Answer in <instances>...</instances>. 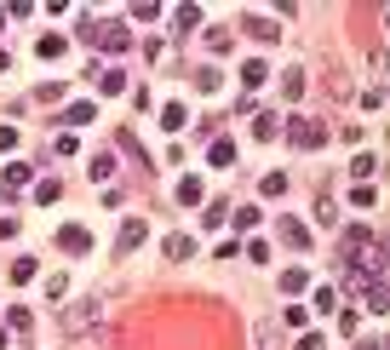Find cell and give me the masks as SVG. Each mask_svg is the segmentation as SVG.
Returning a JSON list of instances; mask_svg holds the SVG:
<instances>
[{"mask_svg": "<svg viewBox=\"0 0 390 350\" xmlns=\"http://www.w3.org/2000/svg\"><path fill=\"white\" fill-rule=\"evenodd\" d=\"M58 322H63V333L69 339H86V333H92L98 322H104V298H63V310H58Z\"/></svg>", "mask_w": 390, "mask_h": 350, "instance_id": "1", "label": "cell"}, {"mask_svg": "<svg viewBox=\"0 0 390 350\" xmlns=\"http://www.w3.org/2000/svg\"><path fill=\"white\" fill-rule=\"evenodd\" d=\"M80 40H92V47H104V52H126L133 47V35H126L121 23H98V18H80Z\"/></svg>", "mask_w": 390, "mask_h": 350, "instance_id": "2", "label": "cell"}, {"mask_svg": "<svg viewBox=\"0 0 390 350\" xmlns=\"http://www.w3.org/2000/svg\"><path fill=\"white\" fill-rule=\"evenodd\" d=\"M281 133H287V144H293V150H322V144H327V126H322V121H310V115H293Z\"/></svg>", "mask_w": 390, "mask_h": 350, "instance_id": "3", "label": "cell"}, {"mask_svg": "<svg viewBox=\"0 0 390 350\" xmlns=\"http://www.w3.org/2000/svg\"><path fill=\"white\" fill-rule=\"evenodd\" d=\"M241 29H247L252 40H281V23H276V18H264V12H247V18H241Z\"/></svg>", "mask_w": 390, "mask_h": 350, "instance_id": "4", "label": "cell"}, {"mask_svg": "<svg viewBox=\"0 0 390 350\" xmlns=\"http://www.w3.org/2000/svg\"><path fill=\"white\" fill-rule=\"evenodd\" d=\"M144 236H150V224H144V218H126V224H121V236H115V253L144 247Z\"/></svg>", "mask_w": 390, "mask_h": 350, "instance_id": "5", "label": "cell"}, {"mask_svg": "<svg viewBox=\"0 0 390 350\" xmlns=\"http://www.w3.org/2000/svg\"><path fill=\"white\" fill-rule=\"evenodd\" d=\"M58 247L63 253H86V247H92V230H86V224H63L58 230Z\"/></svg>", "mask_w": 390, "mask_h": 350, "instance_id": "6", "label": "cell"}, {"mask_svg": "<svg viewBox=\"0 0 390 350\" xmlns=\"http://www.w3.org/2000/svg\"><path fill=\"white\" fill-rule=\"evenodd\" d=\"M281 241L305 253V247H310V224H298V218H281Z\"/></svg>", "mask_w": 390, "mask_h": 350, "instance_id": "7", "label": "cell"}, {"mask_svg": "<svg viewBox=\"0 0 390 350\" xmlns=\"http://www.w3.org/2000/svg\"><path fill=\"white\" fill-rule=\"evenodd\" d=\"M241 80H247L252 92H258V86L270 80V64H264V58H247V64H241Z\"/></svg>", "mask_w": 390, "mask_h": 350, "instance_id": "8", "label": "cell"}, {"mask_svg": "<svg viewBox=\"0 0 390 350\" xmlns=\"http://www.w3.org/2000/svg\"><path fill=\"white\" fill-rule=\"evenodd\" d=\"M281 293H310V270H305V265L281 270Z\"/></svg>", "mask_w": 390, "mask_h": 350, "instance_id": "9", "label": "cell"}, {"mask_svg": "<svg viewBox=\"0 0 390 350\" xmlns=\"http://www.w3.org/2000/svg\"><path fill=\"white\" fill-rule=\"evenodd\" d=\"M29 179H35V167H29V161H12V172H6V184H0V190H12V195H18Z\"/></svg>", "mask_w": 390, "mask_h": 350, "instance_id": "10", "label": "cell"}, {"mask_svg": "<svg viewBox=\"0 0 390 350\" xmlns=\"http://www.w3.org/2000/svg\"><path fill=\"white\" fill-rule=\"evenodd\" d=\"M207 161H212V167H236V144H230V138H212Z\"/></svg>", "mask_w": 390, "mask_h": 350, "instance_id": "11", "label": "cell"}, {"mask_svg": "<svg viewBox=\"0 0 390 350\" xmlns=\"http://www.w3.org/2000/svg\"><path fill=\"white\" fill-rule=\"evenodd\" d=\"M166 258H178V265H184V258H195V241H190V236H166Z\"/></svg>", "mask_w": 390, "mask_h": 350, "instance_id": "12", "label": "cell"}, {"mask_svg": "<svg viewBox=\"0 0 390 350\" xmlns=\"http://www.w3.org/2000/svg\"><path fill=\"white\" fill-rule=\"evenodd\" d=\"M201 23V6H178V12H172V29H178V35H190Z\"/></svg>", "mask_w": 390, "mask_h": 350, "instance_id": "13", "label": "cell"}, {"mask_svg": "<svg viewBox=\"0 0 390 350\" xmlns=\"http://www.w3.org/2000/svg\"><path fill=\"white\" fill-rule=\"evenodd\" d=\"M58 195H63V184H58V179H40V184H35V201H40V207H52Z\"/></svg>", "mask_w": 390, "mask_h": 350, "instance_id": "14", "label": "cell"}, {"mask_svg": "<svg viewBox=\"0 0 390 350\" xmlns=\"http://www.w3.org/2000/svg\"><path fill=\"white\" fill-rule=\"evenodd\" d=\"M98 86H104V92H121L126 75H121V69H109V64H98Z\"/></svg>", "mask_w": 390, "mask_h": 350, "instance_id": "15", "label": "cell"}, {"mask_svg": "<svg viewBox=\"0 0 390 350\" xmlns=\"http://www.w3.org/2000/svg\"><path fill=\"white\" fill-rule=\"evenodd\" d=\"M63 121H69V126H86V121H98V109H92V104H69Z\"/></svg>", "mask_w": 390, "mask_h": 350, "instance_id": "16", "label": "cell"}, {"mask_svg": "<svg viewBox=\"0 0 390 350\" xmlns=\"http://www.w3.org/2000/svg\"><path fill=\"white\" fill-rule=\"evenodd\" d=\"M247 121H252V138H276V115L258 109V115H247Z\"/></svg>", "mask_w": 390, "mask_h": 350, "instance_id": "17", "label": "cell"}, {"mask_svg": "<svg viewBox=\"0 0 390 350\" xmlns=\"http://www.w3.org/2000/svg\"><path fill=\"white\" fill-rule=\"evenodd\" d=\"M178 201L184 207H201V179H178Z\"/></svg>", "mask_w": 390, "mask_h": 350, "instance_id": "18", "label": "cell"}, {"mask_svg": "<svg viewBox=\"0 0 390 350\" xmlns=\"http://www.w3.org/2000/svg\"><path fill=\"white\" fill-rule=\"evenodd\" d=\"M367 310H390V287H384V282L367 287Z\"/></svg>", "mask_w": 390, "mask_h": 350, "instance_id": "19", "label": "cell"}, {"mask_svg": "<svg viewBox=\"0 0 390 350\" xmlns=\"http://www.w3.org/2000/svg\"><path fill=\"white\" fill-rule=\"evenodd\" d=\"M35 52H40V58H63V35H40Z\"/></svg>", "mask_w": 390, "mask_h": 350, "instance_id": "20", "label": "cell"}, {"mask_svg": "<svg viewBox=\"0 0 390 350\" xmlns=\"http://www.w3.org/2000/svg\"><path fill=\"white\" fill-rule=\"evenodd\" d=\"M161 126H166V133H178V126H184V104H166L161 109Z\"/></svg>", "mask_w": 390, "mask_h": 350, "instance_id": "21", "label": "cell"}, {"mask_svg": "<svg viewBox=\"0 0 390 350\" xmlns=\"http://www.w3.org/2000/svg\"><path fill=\"white\" fill-rule=\"evenodd\" d=\"M35 270H40L35 258H12V282H35Z\"/></svg>", "mask_w": 390, "mask_h": 350, "instance_id": "22", "label": "cell"}, {"mask_svg": "<svg viewBox=\"0 0 390 350\" xmlns=\"http://www.w3.org/2000/svg\"><path fill=\"white\" fill-rule=\"evenodd\" d=\"M373 167H379L373 155H356V161H351V172H356V184H367V179H373Z\"/></svg>", "mask_w": 390, "mask_h": 350, "instance_id": "23", "label": "cell"}, {"mask_svg": "<svg viewBox=\"0 0 390 350\" xmlns=\"http://www.w3.org/2000/svg\"><path fill=\"white\" fill-rule=\"evenodd\" d=\"M201 212H207V230H219L224 218H230V207H224V201H212V207H201Z\"/></svg>", "mask_w": 390, "mask_h": 350, "instance_id": "24", "label": "cell"}, {"mask_svg": "<svg viewBox=\"0 0 390 350\" xmlns=\"http://www.w3.org/2000/svg\"><path fill=\"white\" fill-rule=\"evenodd\" d=\"M230 218H236V230H252V224H258V207H236Z\"/></svg>", "mask_w": 390, "mask_h": 350, "instance_id": "25", "label": "cell"}, {"mask_svg": "<svg viewBox=\"0 0 390 350\" xmlns=\"http://www.w3.org/2000/svg\"><path fill=\"white\" fill-rule=\"evenodd\" d=\"M109 172H115V155H98V161H92V179L109 184Z\"/></svg>", "mask_w": 390, "mask_h": 350, "instance_id": "26", "label": "cell"}, {"mask_svg": "<svg viewBox=\"0 0 390 350\" xmlns=\"http://www.w3.org/2000/svg\"><path fill=\"white\" fill-rule=\"evenodd\" d=\"M207 52H230V29H212L207 35Z\"/></svg>", "mask_w": 390, "mask_h": 350, "instance_id": "27", "label": "cell"}, {"mask_svg": "<svg viewBox=\"0 0 390 350\" xmlns=\"http://www.w3.org/2000/svg\"><path fill=\"white\" fill-rule=\"evenodd\" d=\"M281 86H287V98H298V92H305V75H298V69H287V75H281Z\"/></svg>", "mask_w": 390, "mask_h": 350, "instance_id": "28", "label": "cell"}, {"mask_svg": "<svg viewBox=\"0 0 390 350\" xmlns=\"http://www.w3.org/2000/svg\"><path fill=\"white\" fill-rule=\"evenodd\" d=\"M316 218H322V224H339V207H333V201L322 195V201H316Z\"/></svg>", "mask_w": 390, "mask_h": 350, "instance_id": "29", "label": "cell"}, {"mask_svg": "<svg viewBox=\"0 0 390 350\" xmlns=\"http://www.w3.org/2000/svg\"><path fill=\"white\" fill-rule=\"evenodd\" d=\"M298 350H327V339L322 333H298Z\"/></svg>", "mask_w": 390, "mask_h": 350, "instance_id": "30", "label": "cell"}, {"mask_svg": "<svg viewBox=\"0 0 390 350\" xmlns=\"http://www.w3.org/2000/svg\"><path fill=\"white\" fill-rule=\"evenodd\" d=\"M0 150H18V126H0Z\"/></svg>", "mask_w": 390, "mask_h": 350, "instance_id": "31", "label": "cell"}, {"mask_svg": "<svg viewBox=\"0 0 390 350\" xmlns=\"http://www.w3.org/2000/svg\"><path fill=\"white\" fill-rule=\"evenodd\" d=\"M258 350H276V327H258Z\"/></svg>", "mask_w": 390, "mask_h": 350, "instance_id": "32", "label": "cell"}, {"mask_svg": "<svg viewBox=\"0 0 390 350\" xmlns=\"http://www.w3.org/2000/svg\"><path fill=\"white\" fill-rule=\"evenodd\" d=\"M12 230H18V224H12V218H0V241H6V236H12Z\"/></svg>", "mask_w": 390, "mask_h": 350, "instance_id": "33", "label": "cell"}, {"mask_svg": "<svg viewBox=\"0 0 390 350\" xmlns=\"http://www.w3.org/2000/svg\"><path fill=\"white\" fill-rule=\"evenodd\" d=\"M356 350H379V339H362V344H356Z\"/></svg>", "mask_w": 390, "mask_h": 350, "instance_id": "34", "label": "cell"}, {"mask_svg": "<svg viewBox=\"0 0 390 350\" xmlns=\"http://www.w3.org/2000/svg\"><path fill=\"white\" fill-rule=\"evenodd\" d=\"M0 75H6V52H0Z\"/></svg>", "mask_w": 390, "mask_h": 350, "instance_id": "35", "label": "cell"}, {"mask_svg": "<svg viewBox=\"0 0 390 350\" xmlns=\"http://www.w3.org/2000/svg\"><path fill=\"white\" fill-rule=\"evenodd\" d=\"M0 29H6V12H0Z\"/></svg>", "mask_w": 390, "mask_h": 350, "instance_id": "36", "label": "cell"}, {"mask_svg": "<svg viewBox=\"0 0 390 350\" xmlns=\"http://www.w3.org/2000/svg\"><path fill=\"white\" fill-rule=\"evenodd\" d=\"M0 350H6V333H0Z\"/></svg>", "mask_w": 390, "mask_h": 350, "instance_id": "37", "label": "cell"}]
</instances>
